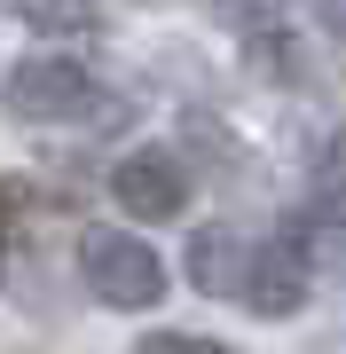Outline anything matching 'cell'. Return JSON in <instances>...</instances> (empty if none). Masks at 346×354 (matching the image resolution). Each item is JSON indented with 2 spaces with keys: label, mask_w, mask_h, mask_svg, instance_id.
<instances>
[{
  "label": "cell",
  "mask_w": 346,
  "mask_h": 354,
  "mask_svg": "<svg viewBox=\"0 0 346 354\" xmlns=\"http://www.w3.org/2000/svg\"><path fill=\"white\" fill-rule=\"evenodd\" d=\"M79 276L103 307H157L166 299V260L126 228H87L79 236Z\"/></svg>",
  "instance_id": "1"
},
{
  "label": "cell",
  "mask_w": 346,
  "mask_h": 354,
  "mask_svg": "<svg viewBox=\"0 0 346 354\" xmlns=\"http://www.w3.org/2000/svg\"><path fill=\"white\" fill-rule=\"evenodd\" d=\"M0 95H8V111L32 118V127H55V118H118V102H103V87H95L71 55H24Z\"/></svg>",
  "instance_id": "2"
},
{
  "label": "cell",
  "mask_w": 346,
  "mask_h": 354,
  "mask_svg": "<svg viewBox=\"0 0 346 354\" xmlns=\"http://www.w3.org/2000/svg\"><path fill=\"white\" fill-rule=\"evenodd\" d=\"M110 197L126 205L134 221H173L181 205H189V174H181L173 150H134L110 165Z\"/></svg>",
  "instance_id": "3"
},
{
  "label": "cell",
  "mask_w": 346,
  "mask_h": 354,
  "mask_svg": "<svg viewBox=\"0 0 346 354\" xmlns=\"http://www.w3.org/2000/svg\"><path fill=\"white\" fill-rule=\"evenodd\" d=\"M236 299L252 307V315H299V307H307V260H299V244L291 236L252 244V252H244V276H236Z\"/></svg>",
  "instance_id": "4"
},
{
  "label": "cell",
  "mask_w": 346,
  "mask_h": 354,
  "mask_svg": "<svg viewBox=\"0 0 346 354\" xmlns=\"http://www.w3.org/2000/svg\"><path fill=\"white\" fill-rule=\"evenodd\" d=\"M244 252H252V244L236 236V228H197L189 236V283L205 291V299H236V276H244Z\"/></svg>",
  "instance_id": "5"
},
{
  "label": "cell",
  "mask_w": 346,
  "mask_h": 354,
  "mask_svg": "<svg viewBox=\"0 0 346 354\" xmlns=\"http://www.w3.org/2000/svg\"><path fill=\"white\" fill-rule=\"evenodd\" d=\"M244 55H252V64L268 71L276 87H299V79H307V55H299L283 32H252V39H244Z\"/></svg>",
  "instance_id": "6"
},
{
  "label": "cell",
  "mask_w": 346,
  "mask_h": 354,
  "mask_svg": "<svg viewBox=\"0 0 346 354\" xmlns=\"http://www.w3.org/2000/svg\"><path fill=\"white\" fill-rule=\"evenodd\" d=\"M315 205H346V127L323 142V158H315Z\"/></svg>",
  "instance_id": "7"
},
{
  "label": "cell",
  "mask_w": 346,
  "mask_h": 354,
  "mask_svg": "<svg viewBox=\"0 0 346 354\" xmlns=\"http://www.w3.org/2000/svg\"><path fill=\"white\" fill-rule=\"evenodd\" d=\"M39 213V189L32 181H0V260H8V236Z\"/></svg>",
  "instance_id": "8"
},
{
  "label": "cell",
  "mask_w": 346,
  "mask_h": 354,
  "mask_svg": "<svg viewBox=\"0 0 346 354\" xmlns=\"http://www.w3.org/2000/svg\"><path fill=\"white\" fill-rule=\"evenodd\" d=\"M24 24L32 32H87L95 16L79 8V0H24Z\"/></svg>",
  "instance_id": "9"
},
{
  "label": "cell",
  "mask_w": 346,
  "mask_h": 354,
  "mask_svg": "<svg viewBox=\"0 0 346 354\" xmlns=\"http://www.w3.org/2000/svg\"><path fill=\"white\" fill-rule=\"evenodd\" d=\"M134 354H229L220 339H189V330H150Z\"/></svg>",
  "instance_id": "10"
},
{
  "label": "cell",
  "mask_w": 346,
  "mask_h": 354,
  "mask_svg": "<svg viewBox=\"0 0 346 354\" xmlns=\"http://www.w3.org/2000/svg\"><path fill=\"white\" fill-rule=\"evenodd\" d=\"M307 8H315V16H323V24H331V32L346 39V0H307Z\"/></svg>",
  "instance_id": "11"
},
{
  "label": "cell",
  "mask_w": 346,
  "mask_h": 354,
  "mask_svg": "<svg viewBox=\"0 0 346 354\" xmlns=\"http://www.w3.org/2000/svg\"><path fill=\"white\" fill-rule=\"evenodd\" d=\"M331 213H338V221H346V205H331Z\"/></svg>",
  "instance_id": "12"
}]
</instances>
